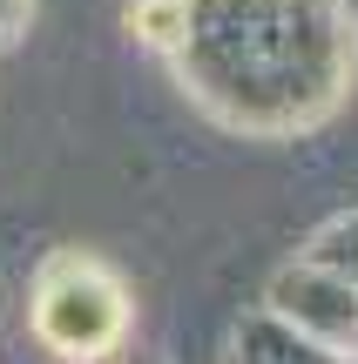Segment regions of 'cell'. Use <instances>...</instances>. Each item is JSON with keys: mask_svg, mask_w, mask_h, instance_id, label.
Instances as JSON below:
<instances>
[{"mask_svg": "<svg viewBox=\"0 0 358 364\" xmlns=\"http://www.w3.org/2000/svg\"><path fill=\"white\" fill-rule=\"evenodd\" d=\"M135 27H142L149 41H169L176 34V0H142V7H135Z\"/></svg>", "mask_w": 358, "mask_h": 364, "instance_id": "obj_2", "label": "cell"}, {"mask_svg": "<svg viewBox=\"0 0 358 364\" xmlns=\"http://www.w3.org/2000/svg\"><path fill=\"white\" fill-rule=\"evenodd\" d=\"M34 317H41V338L48 344H61V351H95V344L115 338L122 297L88 263H54L48 284H41V311Z\"/></svg>", "mask_w": 358, "mask_h": 364, "instance_id": "obj_1", "label": "cell"}]
</instances>
